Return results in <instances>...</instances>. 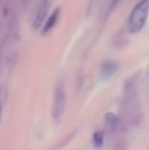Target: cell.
<instances>
[{
  "mask_svg": "<svg viewBox=\"0 0 149 150\" xmlns=\"http://www.w3.org/2000/svg\"><path fill=\"white\" fill-rule=\"evenodd\" d=\"M104 138H105V134L102 131H98V132H96L94 134V135H93V145L95 146V148L98 149L103 145Z\"/></svg>",
  "mask_w": 149,
  "mask_h": 150,
  "instance_id": "obj_6",
  "label": "cell"
},
{
  "mask_svg": "<svg viewBox=\"0 0 149 150\" xmlns=\"http://www.w3.org/2000/svg\"><path fill=\"white\" fill-rule=\"evenodd\" d=\"M118 70V64L113 61H106L105 62L100 69V78L104 81L111 78Z\"/></svg>",
  "mask_w": 149,
  "mask_h": 150,
  "instance_id": "obj_3",
  "label": "cell"
},
{
  "mask_svg": "<svg viewBox=\"0 0 149 150\" xmlns=\"http://www.w3.org/2000/svg\"><path fill=\"white\" fill-rule=\"evenodd\" d=\"M47 0H44V2L41 4L37 14H36V17H35V20L33 22V27L34 28H38L41 23L43 22V19L46 16V13H47Z\"/></svg>",
  "mask_w": 149,
  "mask_h": 150,
  "instance_id": "obj_4",
  "label": "cell"
},
{
  "mask_svg": "<svg viewBox=\"0 0 149 150\" xmlns=\"http://www.w3.org/2000/svg\"><path fill=\"white\" fill-rule=\"evenodd\" d=\"M66 105V95L61 85L56 86L54 93V102L52 107V115L54 120H58L63 115Z\"/></svg>",
  "mask_w": 149,
  "mask_h": 150,
  "instance_id": "obj_2",
  "label": "cell"
},
{
  "mask_svg": "<svg viewBox=\"0 0 149 150\" xmlns=\"http://www.w3.org/2000/svg\"><path fill=\"white\" fill-rule=\"evenodd\" d=\"M59 12H60V9H59V8H56V9L53 11V13H52L51 16L48 18V19L47 20L46 25H45L44 27H43L42 33L45 34V33H48V32L54 26V25H55V23H56V21H57V19H58V17H59Z\"/></svg>",
  "mask_w": 149,
  "mask_h": 150,
  "instance_id": "obj_5",
  "label": "cell"
},
{
  "mask_svg": "<svg viewBox=\"0 0 149 150\" xmlns=\"http://www.w3.org/2000/svg\"><path fill=\"white\" fill-rule=\"evenodd\" d=\"M105 120L112 128H115L119 125V118L112 112L105 114Z\"/></svg>",
  "mask_w": 149,
  "mask_h": 150,
  "instance_id": "obj_7",
  "label": "cell"
},
{
  "mask_svg": "<svg viewBox=\"0 0 149 150\" xmlns=\"http://www.w3.org/2000/svg\"><path fill=\"white\" fill-rule=\"evenodd\" d=\"M119 1H120V0H113V1H112V6H111V10H112V9L118 4V3H119Z\"/></svg>",
  "mask_w": 149,
  "mask_h": 150,
  "instance_id": "obj_8",
  "label": "cell"
},
{
  "mask_svg": "<svg viewBox=\"0 0 149 150\" xmlns=\"http://www.w3.org/2000/svg\"><path fill=\"white\" fill-rule=\"evenodd\" d=\"M149 14V0H141L132 11L129 18V30L132 33H137L146 25Z\"/></svg>",
  "mask_w": 149,
  "mask_h": 150,
  "instance_id": "obj_1",
  "label": "cell"
}]
</instances>
